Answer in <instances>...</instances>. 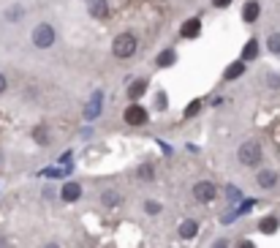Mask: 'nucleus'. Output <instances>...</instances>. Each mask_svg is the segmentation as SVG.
I'll list each match as a JSON object with an SVG mask.
<instances>
[{"instance_id":"dca6fc26","label":"nucleus","mask_w":280,"mask_h":248,"mask_svg":"<svg viewBox=\"0 0 280 248\" xmlns=\"http://www.w3.org/2000/svg\"><path fill=\"white\" fill-rule=\"evenodd\" d=\"M245 74V60H237V63H231L229 69H226V79H237Z\"/></svg>"},{"instance_id":"4468645a","label":"nucleus","mask_w":280,"mask_h":248,"mask_svg":"<svg viewBox=\"0 0 280 248\" xmlns=\"http://www.w3.org/2000/svg\"><path fill=\"white\" fill-rule=\"evenodd\" d=\"M258 229H261L264 234H275V232H277V218H275V216H266V218H261Z\"/></svg>"},{"instance_id":"f257e3e1","label":"nucleus","mask_w":280,"mask_h":248,"mask_svg":"<svg viewBox=\"0 0 280 248\" xmlns=\"http://www.w3.org/2000/svg\"><path fill=\"white\" fill-rule=\"evenodd\" d=\"M237 156H239V164H245V166H256L258 161H261V145H258L256 139H248V142L239 145Z\"/></svg>"},{"instance_id":"20e7f679","label":"nucleus","mask_w":280,"mask_h":248,"mask_svg":"<svg viewBox=\"0 0 280 248\" xmlns=\"http://www.w3.org/2000/svg\"><path fill=\"white\" fill-rule=\"evenodd\" d=\"M215 194H218V189L212 183H207V180H202V183L193 185V199H196V202H212Z\"/></svg>"},{"instance_id":"412c9836","label":"nucleus","mask_w":280,"mask_h":248,"mask_svg":"<svg viewBox=\"0 0 280 248\" xmlns=\"http://www.w3.org/2000/svg\"><path fill=\"white\" fill-rule=\"evenodd\" d=\"M36 142H38V145H46V142H49V137H46V129H44V126H38V129H36Z\"/></svg>"},{"instance_id":"0eeeda50","label":"nucleus","mask_w":280,"mask_h":248,"mask_svg":"<svg viewBox=\"0 0 280 248\" xmlns=\"http://www.w3.org/2000/svg\"><path fill=\"white\" fill-rule=\"evenodd\" d=\"M79 197H82V185L79 183H65L63 185V199L65 202H76Z\"/></svg>"},{"instance_id":"393cba45","label":"nucleus","mask_w":280,"mask_h":248,"mask_svg":"<svg viewBox=\"0 0 280 248\" xmlns=\"http://www.w3.org/2000/svg\"><path fill=\"white\" fill-rule=\"evenodd\" d=\"M266 82H269L272 88H280V77H266Z\"/></svg>"},{"instance_id":"6e6552de","label":"nucleus","mask_w":280,"mask_h":248,"mask_svg":"<svg viewBox=\"0 0 280 248\" xmlns=\"http://www.w3.org/2000/svg\"><path fill=\"white\" fill-rule=\"evenodd\" d=\"M196 232H199V224L193 218H188V221H182V224H179V237H182V240L196 237Z\"/></svg>"},{"instance_id":"aec40b11","label":"nucleus","mask_w":280,"mask_h":248,"mask_svg":"<svg viewBox=\"0 0 280 248\" xmlns=\"http://www.w3.org/2000/svg\"><path fill=\"white\" fill-rule=\"evenodd\" d=\"M152 175H155V172H152V166H150V164H142V166H139V177H142L144 183H150Z\"/></svg>"},{"instance_id":"1a4fd4ad","label":"nucleus","mask_w":280,"mask_h":248,"mask_svg":"<svg viewBox=\"0 0 280 248\" xmlns=\"http://www.w3.org/2000/svg\"><path fill=\"white\" fill-rule=\"evenodd\" d=\"M90 14L104 19L106 14H109V0H90Z\"/></svg>"},{"instance_id":"c756f323","label":"nucleus","mask_w":280,"mask_h":248,"mask_svg":"<svg viewBox=\"0 0 280 248\" xmlns=\"http://www.w3.org/2000/svg\"><path fill=\"white\" fill-rule=\"evenodd\" d=\"M46 248H57V245H55V243H49V245H46Z\"/></svg>"},{"instance_id":"7ed1b4c3","label":"nucleus","mask_w":280,"mask_h":248,"mask_svg":"<svg viewBox=\"0 0 280 248\" xmlns=\"http://www.w3.org/2000/svg\"><path fill=\"white\" fill-rule=\"evenodd\" d=\"M33 44H36L38 49H49V46L55 44V28H52L49 22L36 25V30H33Z\"/></svg>"},{"instance_id":"423d86ee","label":"nucleus","mask_w":280,"mask_h":248,"mask_svg":"<svg viewBox=\"0 0 280 248\" xmlns=\"http://www.w3.org/2000/svg\"><path fill=\"white\" fill-rule=\"evenodd\" d=\"M258 14H261V6H258L256 0H248L245 9H242V19H245V22H256Z\"/></svg>"},{"instance_id":"4be33fe9","label":"nucleus","mask_w":280,"mask_h":248,"mask_svg":"<svg viewBox=\"0 0 280 248\" xmlns=\"http://www.w3.org/2000/svg\"><path fill=\"white\" fill-rule=\"evenodd\" d=\"M199 106H202V101H191V104H188V109H185V115H188V117H193V115H196V112H199Z\"/></svg>"},{"instance_id":"cd10ccee","label":"nucleus","mask_w":280,"mask_h":248,"mask_svg":"<svg viewBox=\"0 0 280 248\" xmlns=\"http://www.w3.org/2000/svg\"><path fill=\"white\" fill-rule=\"evenodd\" d=\"M0 93H6V77L0 74Z\"/></svg>"},{"instance_id":"9b49d317","label":"nucleus","mask_w":280,"mask_h":248,"mask_svg":"<svg viewBox=\"0 0 280 248\" xmlns=\"http://www.w3.org/2000/svg\"><path fill=\"white\" fill-rule=\"evenodd\" d=\"M199 30H202V19H188L182 28V38H196Z\"/></svg>"},{"instance_id":"5701e85b","label":"nucleus","mask_w":280,"mask_h":248,"mask_svg":"<svg viewBox=\"0 0 280 248\" xmlns=\"http://www.w3.org/2000/svg\"><path fill=\"white\" fill-rule=\"evenodd\" d=\"M144 210H147L150 216H155V213H161V205H155V202H147V205H144Z\"/></svg>"},{"instance_id":"bb28decb","label":"nucleus","mask_w":280,"mask_h":248,"mask_svg":"<svg viewBox=\"0 0 280 248\" xmlns=\"http://www.w3.org/2000/svg\"><path fill=\"white\" fill-rule=\"evenodd\" d=\"M212 248H229V243H226V240H218V243L212 245Z\"/></svg>"},{"instance_id":"f3484780","label":"nucleus","mask_w":280,"mask_h":248,"mask_svg":"<svg viewBox=\"0 0 280 248\" xmlns=\"http://www.w3.org/2000/svg\"><path fill=\"white\" fill-rule=\"evenodd\" d=\"M174 60H177L174 49H166V52H161V55H158V69H166V66H171Z\"/></svg>"},{"instance_id":"a878e982","label":"nucleus","mask_w":280,"mask_h":248,"mask_svg":"<svg viewBox=\"0 0 280 248\" xmlns=\"http://www.w3.org/2000/svg\"><path fill=\"white\" fill-rule=\"evenodd\" d=\"M229 3H231V0H212V6H218V9H226Z\"/></svg>"},{"instance_id":"39448f33","label":"nucleus","mask_w":280,"mask_h":248,"mask_svg":"<svg viewBox=\"0 0 280 248\" xmlns=\"http://www.w3.org/2000/svg\"><path fill=\"white\" fill-rule=\"evenodd\" d=\"M125 123L128 126H144L147 123V112H144L139 104H131L128 109H125Z\"/></svg>"},{"instance_id":"9d476101","label":"nucleus","mask_w":280,"mask_h":248,"mask_svg":"<svg viewBox=\"0 0 280 248\" xmlns=\"http://www.w3.org/2000/svg\"><path fill=\"white\" fill-rule=\"evenodd\" d=\"M98 115H101V93H96V98L87 104V109H84V117L87 120H96Z\"/></svg>"},{"instance_id":"f8f14e48","label":"nucleus","mask_w":280,"mask_h":248,"mask_svg":"<svg viewBox=\"0 0 280 248\" xmlns=\"http://www.w3.org/2000/svg\"><path fill=\"white\" fill-rule=\"evenodd\" d=\"M258 185H261V189H272V185L277 183V175L275 172H269V169H264V172H258Z\"/></svg>"},{"instance_id":"ddd939ff","label":"nucleus","mask_w":280,"mask_h":248,"mask_svg":"<svg viewBox=\"0 0 280 248\" xmlns=\"http://www.w3.org/2000/svg\"><path fill=\"white\" fill-rule=\"evenodd\" d=\"M144 90H147V82L144 79H136V82H131V88H128V96L136 101V98H142L144 96Z\"/></svg>"},{"instance_id":"6ab92c4d","label":"nucleus","mask_w":280,"mask_h":248,"mask_svg":"<svg viewBox=\"0 0 280 248\" xmlns=\"http://www.w3.org/2000/svg\"><path fill=\"white\" fill-rule=\"evenodd\" d=\"M266 46H269L275 55H280V33H272V36L266 38Z\"/></svg>"},{"instance_id":"2eb2a0df","label":"nucleus","mask_w":280,"mask_h":248,"mask_svg":"<svg viewBox=\"0 0 280 248\" xmlns=\"http://www.w3.org/2000/svg\"><path fill=\"white\" fill-rule=\"evenodd\" d=\"M256 57H258V41L250 38V41L245 44V49H242V60H256Z\"/></svg>"},{"instance_id":"c85d7f7f","label":"nucleus","mask_w":280,"mask_h":248,"mask_svg":"<svg viewBox=\"0 0 280 248\" xmlns=\"http://www.w3.org/2000/svg\"><path fill=\"white\" fill-rule=\"evenodd\" d=\"M239 248H253V243H250V240H242V243H239Z\"/></svg>"},{"instance_id":"b1692460","label":"nucleus","mask_w":280,"mask_h":248,"mask_svg":"<svg viewBox=\"0 0 280 248\" xmlns=\"http://www.w3.org/2000/svg\"><path fill=\"white\" fill-rule=\"evenodd\" d=\"M226 194H229V197H231L229 202H237V199H239V191L234 189V185H229V189H226Z\"/></svg>"},{"instance_id":"a211bd4d","label":"nucleus","mask_w":280,"mask_h":248,"mask_svg":"<svg viewBox=\"0 0 280 248\" xmlns=\"http://www.w3.org/2000/svg\"><path fill=\"white\" fill-rule=\"evenodd\" d=\"M101 199H104V205H106V207L120 205V194H117V191H104V197H101Z\"/></svg>"},{"instance_id":"f03ea898","label":"nucleus","mask_w":280,"mask_h":248,"mask_svg":"<svg viewBox=\"0 0 280 248\" xmlns=\"http://www.w3.org/2000/svg\"><path fill=\"white\" fill-rule=\"evenodd\" d=\"M112 52H115V57H131L133 52H136V36H133V33H120V36H115Z\"/></svg>"}]
</instances>
